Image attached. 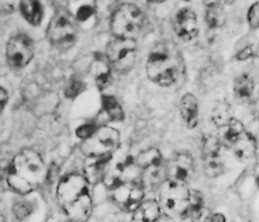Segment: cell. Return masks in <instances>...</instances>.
<instances>
[{
  "mask_svg": "<svg viewBox=\"0 0 259 222\" xmlns=\"http://www.w3.org/2000/svg\"><path fill=\"white\" fill-rule=\"evenodd\" d=\"M192 191L186 183L165 180L160 186V206L176 217H188Z\"/></svg>",
  "mask_w": 259,
  "mask_h": 222,
  "instance_id": "6",
  "label": "cell"
},
{
  "mask_svg": "<svg viewBox=\"0 0 259 222\" xmlns=\"http://www.w3.org/2000/svg\"><path fill=\"white\" fill-rule=\"evenodd\" d=\"M33 204L29 201H18L13 207V212L16 218L22 221L33 213Z\"/></svg>",
  "mask_w": 259,
  "mask_h": 222,
  "instance_id": "25",
  "label": "cell"
},
{
  "mask_svg": "<svg viewBox=\"0 0 259 222\" xmlns=\"http://www.w3.org/2000/svg\"><path fill=\"white\" fill-rule=\"evenodd\" d=\"M174 30L178 37L184 41L195 39L199 33L196 14L190 9L181 10L175 17Z\"/></svg>",
  "mask_w": 259,
  "mask_h": 222,
  "instance_id": "16",
  "label": "cell"
},
{
  "mask_svg": "<svg viewBox=\"0 0 259 222\" xmlns=\"http://www.w3.org/2000/svg\"><path fill=\"white\" fill-rule=\"evenodd\" d=\"M96 82H97V85H98L99 89H101V90H103V89H106L107 87H109L111 82H112V77H111L110 71L106 70V71L100 72L97 75Z\"/></svg>",
  "mask_w": 259,
  "mask_h": 222,
  "instance_id": "26",
  "label": "cell"
},
{
  "mask_svg": "<svg viewBox=\"0 0 259 222\" xmlns=\"http://www.w3.org/2000/svg\"><path fill=\"white\" fill-rule=\"evenodd\" d=\"M102 106L108 118L113 122H121L124 119V113L118 101L110 95L102 96Z\"/></svg>",
  "mask_w": 259,
  "mask_h": 222,
  "instance_id": "24",
  "label": "cell"
},
{
  "mask_svg": "<svg viewBox=\"0 0 259 222\" xmlns=\"http://www.w3.org/2000/svg\"><path fill=\"white\" fill-rule=\"evenodd\" d=\"M63 222H73V221H71V220H68V221H63Z\"/></svg>",
  "mask_w": 259,
  "mask_h": 222,
  "instance_id": "34",
  "label": "cell"
},
{
  "mask_svg": "<svg viewBox=\"0 0 259 222\" xmlns=\"http://www.w3.org/2000/svg\"><path fill=\"white\" fill-rule=\"evenodd\" d=\"M226 20L225 11L220 3H209L205 11V21L210 29L221 28Z\"/></svg>",
  "mask_w": 259,
  "mask_h": 222,
  "instance_id": "22",
  "label": "cell"
},
{
  "mask_svg": "<svg viewBox=\"0 0 259 222\" xmlns=\"http://www.w3.org/2000/svg\"><path fill=\"white\" fill-rule=\"evenodd\" d=\"M97 128L98 127L96 125H94V124H85V125L80 126L77 129L76 133H77V136L80 139H82L84 141V140H86L88 138H90L93 135V133L96 131Z\"/></svg>",
  "mask_w": 259,
  "mask_h": 222,
  "instance_id": "28",
  "label": "cell"
},
{
  "mask_svg": "<svg viewBox=\"0 0 259 222\" xmlns=\"http://www.w3.org/2000/svg\"><path fill=\"white\" fill-rule=\"evenodd\" d=\"M195 172V162L192 155L188 152H180L170 158L166 168L165 175L167 180L188 183Z\"/></svg>",
  "mask_w": 259,
  "mask_h": 222,
  "instance_id": "14",
  "label": "cell"
},
{
  "mask_svg": "<svg viewBox=\"0 0 259 222\" xmlns=\"http://www.w3.org/2000/svg\"><path fill=\"white\" fill-rule=\"evenodd\" d=\"M146 74L154 83L169 87L177 83L181 75V59L169 44L157 43L146 61Z\"/></svg>",
  "mask_w": 259,
  "mask_h": 222,
  "instance_id": "3",
  "label": "cell"
},
{
  "mask_svg": "<svg viewBox=\"0 0 259 222\" xmlns=\"http://www.w3.org/2000/svg\"><path fill=\"white\" fill-rule=\"evenodd\" d=\"M225 128V140L231 147L234 156L240 161L253 158L257 150L256 141L251 133L246 131L243 123L233 118Z\"/></svg>",
  "mask_w": 259,
  "mask_h": 222,
  "instance_id": "9",
  "label": "cell"
},
{
  "mask_svg": "<svg viewBox=\"0 0 259 222\" xmlns=\"http://www.w3.org/2000/svg\"><path fill=\"white\" fill-rule=\"evenodd\" d=\"M251 55H252L251 49H250V48H246L245 50H243L242 52H240V54H239V59H240V60H247Z\"/></svg>",
  "mask_w": 259,
  "mask_h": 222,
  "instance_id": "31",
  "label": "cell"
},
{
  "mask_svg": "<svg viewBox=\"0 0 259 222\" xmlns=\"http://www.w3.org/2000/svg\"><path fill=\"white\" fill-rule=\"evenodd\" d=\"M259 5L258 3H255L249 10L248 13V22H249V25L252 28H258L259 26Z\"/></svg>",
  "mask_w": 259,
  "mask_h": 222,
  "instance_id": "27",
  "label": "cell"
},
{
  "mask_svg": "<svg viewBox=\"0 0 259 222\" xmlns=\"http://www.w3.org/2000/svg\"><path fill=\"white\" fill-rule=\"evenodd\" d=\"M49 41L59 51H68L75 46L78 29L72 16L67 12H57L47 29Z\"/></svg>",
  "mask_w": 259,
  "mask_h": 222,
  "instance_id": "8",
  "label": "cell"
},
{
  "mask_svg": "<svg viewBox=\"0 0 259 222\" xmlns=\"http://www.w3.org/2000/svg\"><path fill=\"white\" fill-rule=\"evenodd\" d=\"M20 11L28 23L33 26L39 25L44 19V7L39 2L34 0L21 2Z\"/></svg>",
  "mask_w": 259,
  "mask_h": 222,
  "instance_id": "19",
  "label": "cell"
},
{
  "mask_svg": "<svg viewBox=\"0 0 259 222\" xmlns=\"http://www.w3.org/2000/svg\"><path fill=\"white\" fill-rule=\"evenodd\" d=\"M84 90V85L80 82H74L72 83L66 91V96L68 97H75L79 95Z\"/></svg>",
  "mask_w": 259,
  "mask_h": 222,
  "instance_id": "29",
  "label": "cell"
},
{
  "mask_svg": "<svg viewBox=\"0 0 259 222\" xmlns=\"http://www.w3.org/2000/svg\"><path fill=\"white\" fill-rule=\"evenodd\" d=\"M144 188L140 178H134L120 183L111 191L115 203L121 209L133 212L143 202Z\"/></svg>",
  "mask_w": 259,
  "mask_h": 222,
  "instance_id": "12",
  "label": "cell"
},
{
  "mask_svg": "<svg viewBox=\"0 0 259 222\" xmlns=\"http://www.w3.org/2000/svg\"><path fill=\"white\" fill-rule=\"evenodd\" d=\"M232 119L233 115L231 107L229 103L225 101L217 103L211 110V121L219 128L226 127Z\"/></svg>",
  "mask_w": 259,
  "mask_h": 222,
  "instance_id": "23",
  "label": "cell"
},
{
  "mask_svg": "<svg viewBox=\"0 0 259 222\" xmlns=\"http://www.w3.org/2000/svg\"><path fill=\"white\" fill-rule=\"evenodd\" d=\"M137 55L135 39L114 38L108 43L106 57L110 65L119 73H126L133 68Z\"/></svg>",
  "mask_w": 259,
  "mask_h": 222,
  "instance_id": "10",
  "label": "cell"
},
{
  "mask_svg": "<svg viewBox=\"0 0 259 222\" xmlns=\"http://www.w3.org/2000/svg\"><path fill=\"white\" fill-rule=\"evenodd\" d=\"M234 97L240 102H247L253 95L254 82L248 75H241L234 81L233 85Z\"/></svg>",
  "mask_w": 259,
  "mask_h": 222,
  "instance_id": "21",
  "label": "cell"
},
{
  "mask_svg": "<svg viewBox=\"0 0 259 222\" xmlns=\"http://www.w3.org/2000/svg\"><path fill=\"white\" fill-rule=\"evenodd\" d=\"M120 136L118 130L110 126H101L93 135L84 140L81 151L93 160L108 158L119 148Z\"/></svg>",
  "mask_w": 259,
  "mask_h": 222,
  "instance_id": "5",
  "label": "cell"
},
{
  "mask_svg": "<svg viewBox=\"0 0 259 222\" xmlns=\"http://www.w3.org/2000/svg\"><path fill=\"white\" fill-rule=\"evenodd\" d=\"M161 215V206L155 199L143 201L134 211L132 222H156Z\"/></svg>",
  "mask_w": 259,
  "mask_h": 222,
  "instance_id": "17",
  "label": "cell"
},
{
  "mask_svg": "<svg viewBox=\"0 0 259 222\" xmlns=\"http://www.w3.org/2000/svg\"><path fill=\"white\" fill-rule=\"evenodd\" d=\"M182 117L189 128H195L198 124V102L197 98L187 93L181 100Z\"/></svg>",
  "mask_w": 259,
  "mask_h": 222,
  "instance_id": "18",
  "label": "cell"
},
{
  "mask_svg": "<svg viewBox=\"0 0 259 222\" xmlns=\"http://www.w3.org/2000/svg\"><path fill=\"white\" fill-rule=\"evenodd\" d=\"M140 172V179L144 187L154 186L161 182L163 177V156L159 149L149 148L142 151L135 160Z\"/></svg>",
  "mask_w": 259,
  "mask_h": 222,
  "instance_id": "11",
  "label": "cell"
},
{
  "mask_svg": "<svg viewBox=\"0 0 259 222\" xmlns=\"http://www.w3.org/2000/svg\"><path fill=\"white\" fill-rule=\"evenodd\" d=\"M8 100H9L8 91L5 88L0 87V112H2V110L5 108Z\"/></svg>",
  "mask_w": 259,
  "mask_h": 222,
  "instance_id": "30",
  "label": "cell"
},
{
  "mask_svg": "<svg viewBox=\"0 0 259 222\" xmlns=\"http://www.w3.org/2000/svg\"><path fill=\"white\" fill-rule=\"evenodd\" d=\"M209 222H226V219L224 217V215L218 213V214H214L211 215Z\"/></svg>",
  "mask_w": 259,
  "mask_h": 222,
  "instance_id": "32",
  "label": "cell"
},
{
  "mask_svg": "<svg viewBox=\"0 0 259 222\" xmlns=\"http://www.w3.org/2000/svg\"><path fill=\"white\" fill-rule=\"evenodd\" d=\"M221 142L213 136H206L202 144L203 168L206 176L217 178L224 172L221 159Z\"/></svg>",
  "mask_w": 259,
  "mask_h": 222,
  "instance_id": "15",
  "label": "cell"
},
{
  "mask_svg": "<svg viewBox=\"0 0 259 222\" xmlns=\"http://www.w3.org/2000/svg\"><path fill=\"white\" fill-rule=\"evenodd\" d=\"M0 222H6L5 217H4V215L2 214V212H0Z\"/></svg>",
  "mask_w": 259,
  "mask_h": 222,
  "instance_id": "33",
  "label": "cell"
},
{
  "mask_svg": "<svg viewBox=\"0 0 259 222\" xmlns=\"http://www.w3.org/2000/svg\"><path fill=\"white\" fill-rule=\"evenodd\" d=\"M192 222H209L211 214L205 207L203 198L199 192L192 191V201L190 206L189 215Z\"/></svg>",
  "mask_w": 259,
  "mask_h": 222,
  "instance_id": "20",
  "label": "cell"
},
{
  "mask_svg": "<svg viewBox=\"0 0 259 222\" xmlns=\"http://www.w3.org/2000/svg\"><path fill=\"white\" fill-rule=\"evenodd\" d=\"M6 53L13 68H25L34 56V42L26 34L15 35L8 41Z\"/></svg>",
  "mask_w": 259,
  "mask_h": 222,
  "instance_id": "13",
  "label": "cell"
},
{
  "mask_svg": "<svg viewBox=\"0 0 259 222\" xmlns=\"http://www.w3.org/2000/svg\"><path fill=\"white\" fill-rule=\"evenodd\" d=\"M143 23L141 10L134 5L124 4L113 14L110 27L116 38L134 39L140 33Z\"/></svg>",
  "mask_w": 259,
  "mask_h": 222,
  "instance_id": "7",
  "label": "cell"
},
{
  "mask_svg": "<svg viewBox=\"0 0 259 222\" xmlns=\"http://www.w3.org/2000/svg\"><path fill=\"white\" fill-rule=\"evenodd\" d=\"M56 199L73 222L88 221L92 214L91 183L84 175L71 173L62 177L56 188Z\"/></svg>",
  "mask_w": 259,
  "mask_h": 222,
  "instance_id": "2",
  "label": "cell"
},
{
  "mask_svg": "<svg viewBox=\"0 0 259 222\" xmlns=\"http://www.w3.org/2000/svg\"><path fill=\"white\" fill-rule=\"evenodd\" d=\"M48 176V168L40 155L32 149H24L10 162L7 182L15 192L26 195L44 185Z\"/></svg>",
  "mask_w": 259,
  "mask_h": 222,
  "instance_id": "1",
  "label": "cell"
},
{
  "mask_svg": "<svg viewBox=\"0 0 259 222\" xmlns=\"http://www.w3.org/2000/svg\"><path fill=\"white\" fill-rule=\"evenodd\" d=\"M134 178H140L135 160L127 151L119 147L106 161L102 181L107 188L113 190L120 183Z\"/></svg>",
  "mask_w": 259,
  "mask_h": 222,
  "instance_id": "4",
  "label": "cell"
}]
</instances>
